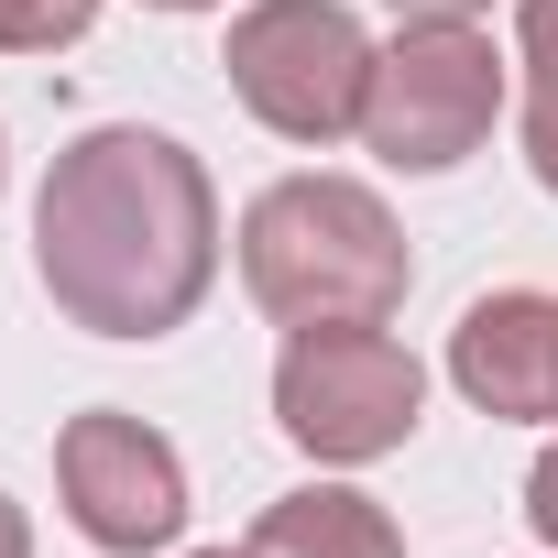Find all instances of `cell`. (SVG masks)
I'll return each instance as SVG.
<instances>
[{"label":"cell","instance_id":"cell-2","mask_svg":"<svg viewBox=\"0 0 558 558\" xmlns=\"http://www.w3.org/2000/svg\"><path fill=\"white\" fill-rule=\"evenodd\" d=\"M241 286L286 329H351L405 307L416 252L362 175H274L241 208Z\"/></svg>","mask_w":558,"mask_h":558},{"label":"cell","instance_id":"cell-1","mask_svg":"<svg viewBox=\"0 0 558 558\" xmlns=\"http://www.w3.org/2000/svg\"><path fill=\"white\" fill-rule=\"evenodd\" d=\"M34 274L88 340H165L219 286V186L175 132L99 121L45 165Z\"/></svg>","mask_w":558,"mask_h":558},{"label":"cell","instance_id":"cell-3","mask_svg":"<svg viewBox=\"0 0 558 558\" xmlns=\"http://www.w3.org/2000/svg\"><path fill=\"white\" fill-rule=\"evenodd\" d=\"M230 99L263 121V132H286V143H351L362 110H373V66L384 45L362 34L351 0H241L230 12Z\"/></svg>","mask_w":558,"mask_h":558},{"label":"cell","instance_id":"cell-6","mask_svg":"<svg viewBox=\"0 0 558 558\" xmlns=\"http://www.w3.org/2000/svg\"><path fill=\"white\" fill-rule=\"evenodd\" d=\"M56 493H66L77 536L110 558H154L186 536V460L121 405H88L56 427Z\"/></svg>","mask_w":558,"mask_h":558},{"label":"cell","instance_id":"cell-4","mask_svg":"<svg viewBox=\"0 0 558 558\" xmlns=\"http://www.w3.org/2000/svg\"><path fill=\"white\" fill-rule=\"evenodd\" d=\"M416 416H427V373H416V351L384 318L286 329V362H274V427H286L307 460H329V471L395 460L416 438Z\"/></svg>","mask_w":558,"mask_h":558},{"label":"cell","instance_id":"cell-12","mask_svg":"<svg viewBox=\"0 0 558 558\" xmlns=\"http://www.w3.org/2000/svg\"><path fill=\"white\" fill-rule=\"evenodd\" d=\"M525 525H536V536L558 547V449H547V460L525 471Z\"/></svg>","mask_w":558,"mask_h":558},{"label":"cell","instance_id":"cell-9","mask_svg":"<svg viewBox=\"0 0 558 558\" xmlns=\"http://www.w3.org/2000/svg\"><path fill=\"white\" fill-rule=\"evenodd\" d=\"M99 23V0H0V56H66Z\"/></svg>","mask_w":558,"mask_h":558},{"label":"cell","instance_id":"cell-14","mask_svg":"<svg viewBox=\"0 0 558 558\" xmlns=\"http://www.w3.org/2000/svg\"><path fill=\"white\" fill-rule=\"evenodd\" d=\"M0 558H34V525H23V504L0 493Z\"/></svg>","mask_w":558,"mask_h":558},{"label":"cell","instance_id":"cell-16","mask_svg":"<svg viewBox=\"0 0 558 558\" xmlns=\"http://www.w3.org/2000/svg\"><path fill=\"white\" fill-rule=\"evenodd\" d=\"M197 558H252V547H197Z\"/></svg>","mask_w":558,"mask_h":558},{"label":"cell","instance_id":"cell-15","mask_svg":"<svg viewBox=\"0 0 558 558\" xmlns=\"http://www.w3.org/2000/svg\"><path fill=\"white\" fill-rule=\"evenodd\" d=\"M143 12H219V0H143Z\"/></svg>","mask_w":558,"mask_h":558},{"label":"cell","instance_id":"cell-7","mask_svg":"<svg viewBox=\"0 0 558 558\" xmlns=\"http://www.w3.org/2000/svg\"><path fill=\"white\" fill-rule=\"evenodd\" d=\"M449 384L504 427H547L558 416V296H536V286L471 296L449 329Z\"/></svg>","mask_w":558,"mask_h":558},{"label":"cell","instance_id":"cell-8","mask_svg":"<svg viewBox=\"0 0 558 558\" xmlns=\"http://www.w3.org/2000/svg\"><path fill=\"white\" fill-rule=\"evenodd\" d=\"M252 558H405L395 514L351 482H307V493H274L252 525Z\"/></svg>","mask_w":558,"mask_h":558},{"label":"cell","instance_id":"cell-5","mask_svg":"<svg viewBox=\"0 0 558 558\" xmlns=\"http://www.w3.org/2000/svg\"><path fill=\"white\" fill-rule=\"evenodd\" d=\"M504 121V56L482 23H405L373 66V110H362V143L395 165V175H449L493 143Z\"/></svg>","mask_w":558,"mask_h":558},{"label":"cell","instance_id":"cell-13","mask_svg":"<svg viewBox=\"0 0 558 558\" xmlns=\"http://www.w3.org/2000/svg\"><path fill=\"white\" fill-rule=\"evenodd\" d=\"M493 0H395V23H482Z\"/></svg>","mask_w":558,"mask_h":558},{"label":"cell","instance_id":"cell-10","mask_svg":"<svg viewBox=\"0 0 558 558\" xmlns=\"http://www.w3.org/2000/svg\"><path fill=\"white\" fill-rule=\"evenodd\" d=\"M514 45H525V99H558V0H514Z\"/></svg>","mask_w":558,"mask_h":558},{"label":"cell","instance_id":"cell-11","mask_svg":"<svg viewBox=\"0 0 558 558\" xmlns=\"http://www.w3.org/2000/svg\"><path fill=\"white\" fill-rule=\"evenodd\" d=\"M525 165H536V186L558 197V99H525Z\"/></svg>","mask_w":558,"mask_h":558},{"label":"cell","instance_id":"cell-17","mask_svg":"<svg viewBox=\"0 0 558 558\" xmlns=\"http://www.w3.org/2000/svg\"><path fill=\"white\" fill-rule=\"evenodd\" d=\"M0 175H12V154H0Z\"/></svg>","mask_w":558,"mask_h":558}]
</instances>
